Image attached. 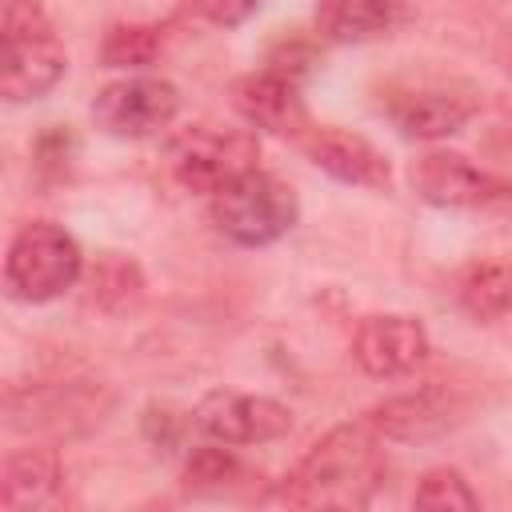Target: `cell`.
Segmentation results:
<instances>
[{
  "instance_id": "6da1fadb",
  "label": "cell",
  "mask_w": 512,
  "mask_h": 512,
  "mask_svg": "<svg viewBox=\"0 0 512 512\" xmlns=\"http://www.w3.org/2000/svg\"><path fill=\"white\" fill-rule=\"evenodd\" d=\"M380 476V432L364 416L352 424H336L328 436H320L284 476L280 500L292 508H360L372 500Z\"/></svg>"
},
{
  "instance_id": "7a4b0ae2",
  "label": "cell",
  "mask_w": 512,
  "mask_h": 512,
  "mask_svg": "<svg viewBox=\"0 0 512 512\" xmlns=\"http://www.w3.org/2000/svg\"><path fill=\"white\" fill-rule=\"evenodd\" d=\"M0 36H4L0 92L8 104L36 100L60 84L68 56L40 0H0Z\"/></svg>"
},
{
  "instance_id": "3957f363",
  "label": "cell",
  "mask_w": 512,
  "mask_h": 512,
  "mask_svg": "<svg viewBox=\"0 0 512 512\" xmlns=\"http://www.w3.org/2000/svg\"><path fill=\"white\" fill-rule=\"evenodd\" d=\"M256 160H260L256 132L236 124H212V120L188 124L168 144V164L176 184L200 196H216L232 180L256 172Z\"/></svg>"
},
{
  "instance_id": "277c9868",
  "label": "cell",
  "mask_w": 512,
  "mask_h": 512,
  "mask_svg": "<svg viewBox=\"0 0 512 512\" xmlns=\"http://www.w3.org/2000/svg\"><path fill=\"white\" fill-rule=\"evenodd\" d=\"M208 212L220 236H228L240 248H264L276 244L280 236L292 232L300 204L296 192L272 176V172H248L240 180H232L228 188H220L216 196H208Z\"/></svg>"
},
{
  "instance_id": "5b68a950",
  "label": "cell",
  "mask_w": 512,
  "mask_h": 512,
  "mask_svg": "<svg viewBox=\"0 0 512 512\" xmlns=\"http://www.w3.org/2000/svg\"><path fill=\"white\" fill-rule=\"evenodd\" d=\"M84 272V252L72 232H64L52 220L24 224L4 256V284L24 304L56 300L64 288H72Z\"/></svg>"
},
{
  "instance_id": "8992f818",
  "label": "cell",
  "mask_w": 512,
  "mask_h": 512,
  "mask_svg": "<svg viewBox=\"0 0 512 512\" xmlns=\"http://www.w3.org/2000/svg\"><path fill=\"white\" fill-rule=\"evenodd\" d=\"M108 404L112 396L92 380H56V384L12 388L4 400V412H8V428L72 436L100 424Z\"/></svg>"
},
{
  "instance_id": "52a82bcc",
  "label": "cell",
  "mask_w": 512,
  "mask_h": 512,
  "mask_svg": "<svg viewBox=\"0 0 512 512\" xmlns=\"http://www.w3.org/2000/svg\"><path fill=\"white\" fill-rule=\"evenodd\" d=\"M180 112V92L176 84L160 76H124L112 80L96 92L92 100V120L100 132L116 140H144L164 132Z\"/></svg>"
},
{
  "instance_id": "ba28073f",
  "label": "cell",
  "mask_w": 512,
  "mask_h": 512,
  "mask_svg": "<svg viewBox=\"0 0 512 512\" xmlns=\"http://www.w3.org/2000/svg\"><path fill=\"white\" fill-rule=\"evenodd\" d=\"M192 424L208 440H216V444L256 448V444H272V440H280V436L292 432V408L280 404V400H272V396L216 388V392H208L196 404Z\"/></svg>"
},
{
  "instance_id": "9c48e42d",
  "label": "cell",
  "mask_w": 512,
  "mask_h": 512,
  "mask_svg": "<svg viewBox=\"0 0 512 512\" xmlns=\"http://www.w3.org/2000/svg\"><path fill=\"white\" fill-rule=\"evenodd\" d=\"M408 184L420 200L436 208H488L508 196V184H500L492 172L476 168L468 156L448 148H428L408 164Z\"/></svg>"
},
{
  "instance_id": "30bf717a",
  "label": "cell",
  "mask_w": 512,
  "mask_h": 512,
  "mask_svg": "<svg viewBox=\"0 0 512 512\" xmlns=\"http://www.w3.org/2000/svg\"><path fill=\"white\" fill-rule=\"evenodd\" d=\"M352 360L372 380H400L428 360V332L416 316L376 312L352 332Z\"/></svg>"
},
{
  "instance_id": "8fae6325",
  "label": "cell",
  "mask_w": 512,
  "mask_h": 512,
  "mask_svg": "<svg viewBox=\"0 0 512 512\" xmlns=\"http://www.w3.org/2000/svg\"><path fill=\"white\" fill-rule=\"evenodd\" d=\"M232 108L244 116L248 128L256 132H272L284 140H300L312 120H308V104L300 96V84L276 68H260L248 72L232 84Z\"/></svg>"
},
{
  "instance_id": "7c38bea8",
  "label": "cell",
  "mask_w": 512,
  "mask_h": 512,
  "mask_svg": "<svg viewBox=\"0 0 512 512\" xmlns=\"http://www.w3.org/2000/svg\"><path fill=\"white\" fill-rule=\"evenodd\" d=\"M300 148H304V156H308L320 172H328V176L340 180V184L388 188V180H392L388 156H384L372 140H364V136H356V132H348V128L312 124V128L300 136Z\"/></svg>"
},
{
  "instance_id": "4fadbf2b",
  "label": "cell",
  "mask_w": 512,
  "mask_h": 512,
  "mask_svg": "<svg viewBox=\"0 0 512 512\" xmlns=\"http://www.w3.org/2000/svg\"><path fill=\"white\" fill-rule=\"evenodd\" d=\"M476 96L472 92H456V88H420V92H404L388 104L392 124L408 136V140H444L452 132H460L472 116H476Z\"/></svg>"
},
{
  "instance_id": "5bb4252c",
  "label": "cell",
  "mask_w": 512,
  "mask_h": 512,
  "mask_svg": "<svg viewBox=\"0 0 512 512\" xmlns=\"http://www.w3.org/2000/svg\"><path fill=\"white\" fill-rule=\"evenodd\" d=\"M64 492V468L56 448H16L0 468V504L8 512L52 508Z\"/></svg>"
},
{
  "instance_id": "9a60e30c",
  "label": "cell",
  "mask_w": 512,
  "mask_h": 512,
  "mask_svg": "<svg viewBox=\"0 0 512 512\" xmlns=\"http://www.w3.org/2000/svg\"><path fill=\"white\" fill-rule=\"evenodd\" d=\"M404 24V0H316V32L332 44L384 40Z\"/></svg>"
},
{
  "instance_id": "2e32d148",
  "label": "cell",
  "mask_w": 512,
  "mask_h": 512,
  "mask_svg": "<svg viewBox=\"0 0 512 512\" xmlns=\"http://www.w3.org/2000/svg\"><path fill=\"white\" fill-rule=\"evenodd\" d=\"M452 396L440 392V388H420V392H404V396H392L384 404H376L368 412L372 428L388 440H428L436 432H444L452 424Z\"/></svg>"
},
{
  "instance_id": "e0dca14e",
  "label": "cell",
  "mask_w": 512,
  "mask_h": 512,
  "mask_svg": "<svg viewBox=\"0 0 512 512\" xmlns=\"http://www.w3.org/2000/svg\"><path fill=\"white\" fill-rule=\"evenodd\" d=\"M456 296H460V308L476 320H500L508 308H512V272L496 260H484V264H472L460 284H456Z\"/></svg>"
},
{
  "instance_id": "ac0fdd59",
  "label": "cell",
  "mask_w": 512,
  "mask_h": 512,
  "mask_svg": "<svg viewBox=\"0 0 512 512\" xmlns=\"http://www.w3.org/2000/svg\"><path fill=\"white\" fill-rule=\"evenodd\" d=\"M160 48H164L160 28H152V24H112L104 32L100 60H104V68L140 72V68H148L160 56Z\"/></svg>"
},
{
  "instance_id": "d6986e66",
  "label": "cell",
  "mask_w": 512,
  "mask_h": 512,
  "mask_svg": "<svg viewBox=\"0 0 512 512\" xmlns=\"http://www.w3.org/2000/svg\"><path fill=\"white\" fill-rule=\"evenodd\" d=\"M140 288H144L140 268L128 256H120V252H104L96 260V268L88 272V300L100 304V308H108V312L128 308L140 296Z\"/></svg>"
},
{
  "instance_id": "ffe728a7",
  "label": "cell",
  "mask_w": 512,
  "mask_h": 512,
  "mask_svg": "<svg viewBox=\"0 0 512 512\" xmlns=\"http://www.w3.org/2000/svg\"><path fill=\"white\" fill-rule=\"evenodd\" d=\"M244 476L240 460L232 456V444H204L184 464V488L188 492H224Z\"/></svg>"
},
{
  "instance_id": "44dd1931",
  "label": "cell",
  "mask_w": 512,
  "mask_h": 512,
  "mask_svg": "<svg viewBox=\"0 0 512 512\" xmlns=\"http://www.w3.org/2000/svg\"><path fill=\"white\" fill-rule=\"evenodd\" d=\"M412 504L432 512H472L480 508V496L456 468H428L412 492Z\"/></svg>"
},
{
  "instance_id": "7402d4cb",
  "label": "cell",
  "mask_w": 512,
  "mask_h": 512,
  "mask_svg": "<svg viewBox=\"0 0 512 512\" xmlns=\"http://www.w3.org/2000/svg\"><path fill=\"white\" fill-rule=\"evenodd\" d=\"M264 4H268V0H184V8H188L196 20L212 24V28H236V24H244L248 16H256Z\"/></svg>"
}]
</instances>
